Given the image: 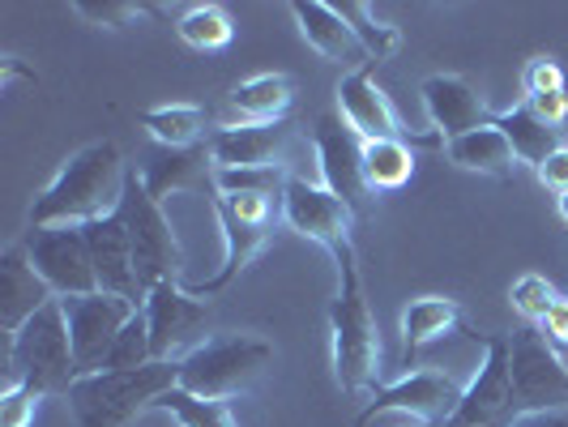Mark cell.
Segmentation results:
<instances>
[{"label":"cell","mask_w":568,"mask_h":427,"mask_svg":"<svg viewBox=\"0 0 568 427\" xmlns=\"http://www.w3.org/2000/svg\"><path fill=\"white\" fill-rule=\"evenodd\" d=\"M291 13H295L300 34L308 39V48H313V52H321V57L342 64V69H351V73L372 69V57L364 52V43L355 39L351 22L342 18L334 4H325V0H295V4H291Z\"/></svg>","instance_id":"ac0fdd59"},{"label":"cell","mask_w":568,"mask_h":427,"mask_svg":"<svg viewBox=\"0 0 568 427\" xmlns=\"http://www.w3.org/2000/svg\"><path fill=\"white\" fill-rule=\"evenodd\" d=\"M410 427H419V424H410Z\"/></svg>","instance_id":"b9f144b4"},{"label":"cell","mask_w":568,"mask_h":427,"mask_svg":"<svg viewBox=\"0 0 568 427\" xmlns=\"http://www.w3.org/2000/svg\"><path fill=\"white\" fill-rule=\"evenodd\" d=\"M145 321H150V346H154V359L163 364H180L184 355H193L205 329H210V304L184 291L180 283H159L145 295Z\"/></svg>","instance_id":"9c48e42d"},{"label":"cell","mask_w":568,"mask_h":427,"mask_svg":"<svg viewBox=\"0 0 568 427\" xmlns=\"http://www.w3.org/2000/svg\"><path fill=\"white\" fill-rule=\"evenodd\" d=\"M214 214H219V227H223V270L214 274V278H205L201 286H193V295H219V291H227L248 265H253L256 256L265 253V244L274 240V223H248V218H240V214H231L227 205H219L214 201Z\"/></svg>","instance_id":"44dd1931"},{"label":"cell","mask_w":568,"mask_h":427,"mask_svg":"<svg viewBox=\"0 0 568 427\" xmlns=\"http://www.w3.org/2000/svg\"><path fill=\"white\" fill-rule=\"evenodd\" d=\"M154 410H168L180 427H240V419L231 415V401L197 398V394H189L180 385L154 401Z\"/></svg>","instance_id":"f1b7e54d"},{"label":"cell","mask_w":568,"mask_h":427,"mask_svg":"<svg viewBox=\"0 0 568 427\" xmlns=\"http://www.w3.org/2000/svg\"><path fill=\"white\" fill-rule=\"evenodd\" d=\"M556 299H560V291L547 283L542 274H521L509 291V304L513 313L521 316L526 325H542V316L556 308Z\"/></svg>","instance_id":"d6a6232c"},{"label":"cell","mask_w":568,"mask_h":427,"mask_svg":"<svg viewBox=\"0 0 568 427\" xmlns=\"http://www.w3.org/2000/svg\"><path fill=\"white\" fill-rule=\"evenodd\" d=\"M124 184H129V167L115 142L82 145L60 175L30 201L27 227H85L99 218H112L124 201Z\"/></svg>","instance_id":"6da1fadb"},{"label":"cell","mask_w":568,"mask_h":427,"mask_svg":"<svg viewBox=\"0 0 568 427\" xmlns=\"http://www.w3.org/2000/svg\"><path fill=\"white\" fill-rule=\"evenodd\" d=\"M85 244H90L99 291L103 295H120V299H133V304H145L142 283H138V265H133V244H129V231L120 223V214L99 218V223H85Z\"/></svg>","instance_id":"9a60e30c"},{"label":"cell","mask_w":568,"mask_h":427,"mask_svg":"<svg viewBox=\"0 0 568 427\" xmlns=\"http://www.w3.org/2000/svg\"><path fill=\"white\" fill-rule=\"evenodd\" d=\"M470 338L484 342V368L462 389L454 419L445 427H509L521 415L509 372V334H470Z\"/></svg>","instance_id":"52a82bcc"},{"label":"cell","mask_w":568,"mask_h":427,"mask_svg":"<svg viewBox=\"0 0 568 427\" xmlns=\"http://www.w3.org/2000/svg\"><path fill=\"white\" fill-rule=\"evenodd\" d=\"M145 364H154V346H150V321H145V308H142V313L124 325V334L115 338L103 372H133V368H145Z\"/></svg>","instance_id":"1f68e13d"},{"label":"cell","mask_w":568,"mask_h":427,"mask_svg":"<svg viewBox=\"0 0 568 427\" xmlns=\"http://www.w3.org/2000/svg\"><path fill=\"white\" fill-rule=\"evenodd\" d=\"M313 145H316L321 175H325V189H329L355 218H364L372 205L368 175H364V138L342 120V112H325L316 120Z\"/></svg>","instance_id":"30bf717a"},{"label":"cell","mask_w":568,"mask_h":427,"mask_svg":"<svg viewBox=\"0 0 568 427\" xmlns=\"http://www.w3.org/2000/svg\"><path fill=\"white\" fill-rule=\"evenodd\" d=\"M445 150H449V159L462 171H479V175H491V180H509L513 167H517V154H513L509 138L500 133L496 120L475 129V133H466V138L445 142Z\"/></svg>","instance_id":"cb8c5ba5"},{"label":"cell","mask_w":568,"mask_h":427,"mask_svg":"<svg viewBox=\"0 0 568 427\" xmlns=\"http://www.w3.org/2000/svg\"><path fill=\"white\" fill-rule=\"evenodd\" d=\"M526 108L539 115L542 124L560 129V124L568 120V94H565V90H551V94H530V99H526Z\"/></svg>","instance_id":"8d00e7d4"},{"label":"cell","mask_w":568,"mask_h":427,"mask_svg":"<svg viewBox=\"0 0 568 427\" xmlns=\"http://www.w3.org/2000/svg\"><path fill=\"white\" fill-rule=\"evenodd\" d=\"M39 410V394H30L27 385H4L0 389V427H30Z\"/></svg>","instance_id":"e575fe53"},{"label":"cell","mask_w":568,"mask_h":427,"mask_svg":"<svg viewBox=\"0 0 568 427\" xmlns=\"http://www.w3.org/2000/svg\"><path fill=\"white\" fill-rule=\"evenodd\" d=\"M274 364V346L256 334H219L205 338L180 359V389L197 394V398L227 401L244 389H253L256 380Z\"/></svg>","instance_id":"5b68a950"},{"label":"cell","mask_w":568,"mask_h":427,"mask_svg":"<svg viewBox=\"0 0 568 427\" xmlns=\"http://www.w3.org/2000/svg\"><path fill=\"white\" fill-rule=\"evenodd\" d=\"M30 265L57 291V299H82L99 291L94 261L85 244V227H39L27 235Z\"/></svg>","instance_id":"4fadbf2b"},{"label":"cell","mask_w":568,"mask_h":427,"mask_svg":"<svg viewBox=\"0 0 568 427\" xmlns=\"http://www.w3.org/2000/svg\"><path fill=\"white\" fill-rule=\"evenodd\" d=\"M457 401H462V385H457L449 372L419 368V372H406L402 380L385 385V389H376L355 427H368L381 415H406V419H415L419 427H445L454 419Z\"/></svg>","instance_id":"ba28073f"},{"label":"cell","mask_w":568,"mask_h":427,"mask_svg":"<svg viewBox=\"0 0 568 427\" xmlns=\"http://www.w3.org/2000/svg\"><path fill=\"white\" fill-rule=\"evenodd\" d=\"M291 124H227L210 138V154L219 171H256L283 167Z\"/></svg>","instance_id":"2e32d148"},{"label":"cell","mask_w":568,"mask_h":427,"mask_svg":"<svg viewBox=\"0 0 568 427\" xmlns=\"http://www.w3.org/2000/svg\"><path fill=\"white\" fill-rule=\"evenodd\" d=\"M78 376L82 372H78V359H73L64 299H52L48 308H39L9 338V376H4V385H27L30 394L52 398V394H69Z\"/></svg>","instance_id":"277c9868"},{"label":"cell","mask_w":568,"mask_h":427,"mask_svg":"<svg viewBox=\"0 0 568 427\" xmlns=\"http://www.w3.org/2000/svg\"><path fill=\"white\" fill-rule=\"evenodd\" d=\"M175 34H180V43H189L197 52H219V48L231 43L235 27H231L227 9H219V4H193L189 13H180Z\"/></svg>","instance_id":"f546056e"},{"label":"cell","mask_w":568,"mask_h":427,"mask_svg":"<svg viewBox=\"0 0 568 427\" xmlns=\"http://www.w3.org/2000/svg\"><path fill=\"white\" fill-rule=\"evenodd\" d=\"M295 85L283 73H256L231 90V124H283Z\"/></svg>","instance_id":"603a6c76"},{"label":"cell","mask_w":568,"mask_h":427,"mask_svg":"<svg viewBox=\"0 0 568 427\" xmlns=\"http://www.w3.org/2000/svg\"><path fill=\"white\" fill-rule=\"evenodd\" d=\"M78 13H82L85 22H94V27L120 30V27H133L138 18H145V4H133V0H103V4L78 0Z\"/></svg>","instance_id":"836d02e7"},{"label":"cell","mask_w":568,"mask_h":427,"mask_svg":"<svg viewBox=\"0 0 568 427\" xmlns=\"http://www.w3.org/2000/svg\"><path fill=\"white\" fill-rule=\"evenodd\" d=\"M120 223L129 231V244H133V265H138V283H142V295H150L159 283H175L180 274V240H175V227L163 214V201H154L145 193L142 175L129 171V184H124V201H120Z\"/></svg>","instance_id":"8992f818"},{"label":"cell","mask_w":568,"mask_h":427,"mask_svg":"<svg viewBox=\"0 0 568 427\" xmlns=\"http://www.w3.org/2000/svg\"><path fill=\"white\" fill-rule=\"evenodd\" d=\"M142 124L163 150H193V145H201L210 112L197 108V103H163V108L142 112Z\"/></svg>","instance_id":"4316f807"},{"label":"cell","mask_w":568,"mask_h":427,"mask_svg":"<svg viewBox=\"0 0 568 427\" xmlns=\"http://www.w3.org/2000/svg\"><path fill=\"white\" fill-rule=\"evenodd\" d=\"M338 261V295L329 304V329H334V376L346 394H368L381 376V334L372 316L368 291L355 248L334 256Z\"/></svg>","instance_id":"7a4b0ae2"},{"label":"cell","mask_w":568,"mask_h":427,"mask_svg":"<svg viewBox=\"0 0 568 427\" xmlns=\"http://www.w3.org/2000/svg\"><path fill=\"white\" fill-rule=\"evenodd\" d=\"M338 13L351 22V30H355V39L364 43V52H368L376 64L389 57H398L402 48V30L389 27V22H381L376 13H372L368 4H359V0H346V4H338Z\"/></svg>","instance_id":"4dcf8cb0"},{"label":"cell","mask_w":568,"mask_h":427,"mask_svg":"<svg viewBox=\"0 0 568 427\" xmlns=\"http://www.w3.org/2000/svg\"><path fill=\"white\" fill-rule=\"evenodd\" d=\"M338 108L342 120L364 138V142H389L402 138V120L398 108L389 103V94L372 82V69L359 73H346L338 82Z\"/></svg>","instance_id":"ffe728a7"},{"label":"cell","mask_w":568,"mask_h":427,"mask_svg":"<svg viewBox=\"0 0 568 427\" xmlns=\"http://www.w3.org/2000/svg\"><path fill=\"white\" fill-rule=\"evenodd\" d=\"M145 193L154 201L171 197V193H193V189H214V154L210 145H193V150H163L154 154L142 171Z\"/></svg>","instance_id":"7402d4cb"},{"label":"cell","mask_w":568,"mask_h":427,"mask_svg":"<svg viewBox=\"0 0 568 427\" xmlns=\"http://www.w3.org/2000/svg\"><path fill=\"white\" fill-rule=\"evenodd\" d=\"M560 218H565V227H568V193H560Z\"/></svg>","instance_id":"60d3db41"},{"label":"cell","mask_w":568,"mask_h":427,"mask_svg":"<svg viewBox=\"0 0 568 427\" xmlns=\"http://www.w3.org/2000/svg\"><path fill=\"white\" fill-rule=\"evenodd\" d=\"M364 175H368L372 193H394L402 184H410V175H415V154H410L406 138L364 142Z\"/></svg>","instance_id":"83f0119b"},{"label":"cell","mask_w":568,"mask_h":427,"mask_svg":"<svg viewBox=\"0 0 568 427\" xmlns=\"http://www.w3.org/2000/svg\"><path fill=\"white\" fill-rule=\"evenodd\" d=\"M509 372L521 415L568 406V368L535 325H521L517 334H509Z\"/></svg>","instance_id":"8fae6325"},{"label":"cell","mask_w":568,"mask_h":427,"mask_svg":"<svg viewBox=\"0 0 568 427\" xmlns=\"http://www.w3.org/2000/svg\"><path fill=\"white\" fill-rule=\"evenodd\" d=\"M539 334L551 342V346H568V295H560V299H556V308L542 316Z\"/></svg>","instance_id":"74e56055"},{"label":"cell","mask_w":568,"mask_h":427,"mask_svg":"<svg viewBox=\"0 0 568 427\" xmlns=\"http://www.w3.org/2000/svg\"><path fill=\"white\" fill-rule=\"evenodd\" d=\"M175 385H180V364L154 359V364L133 372L78 376L64 398H69V410H73L78 427H124L129 419H138V410L154 406Z\"/></svg>","instance_id":"3957f363"},{"label":"cell","mask_w":568,"mask_h":427,"mask_svg":"<svg viewBox=\"0 0 568 427\" xmlns=\"http://www.w3.org/2000/svg\"><path fill=\"white\" fill-rule=\"evenodd\" d=\"M278 214H283V223L295 231V235H304V240L321 244L329 256L355 248V244H351L355 214H351L325 184H308V180H295V175H291Z\"/></svg>","instance_id":"5bb4252c"},{"label":"cell","mask_w":568,"mask_h":427,"mask_svg":"<svg viewBox=\"0 0 568 427\" xmlns=\"http://www.w3.org/2000/svg\"><path fill=\"white\" fill-rule=\"evenodd\" d=\"M539 180L547 184V189H556V193H568V145H560V150L542 163Z\"/></svg>","instance_id":"f35d334b"},{"label":"cell","mask_w":568,"mask_h":427,"mask_svg":"<svg viewBox=\"0 0 568 427\" xmlns=\"http://www.w3.org/2000/svg\"><path fill=\"white\" fill-rule=\"evenodd\" d=\"M57 299V291L39 278V270L30 265L27 244H9L0 253V329L13 338L39 308H48Z\"/></svg>","instance_id":"e0dca14e"},{"label":"cell","mask_w":568,"mask_h":427,"mask_svg":"<svg viewBox=\"0 0 568 427\" xmlns=\"http://www.w3.org/2000/svg\"><path fill=\"white\" fill-rule=\"evenodd\" d=\"M419 94H424L427 120L436 124V133H440L445 142L466 138V133H475V129L491 124V120H487L484 99H479V90L466 82V78L436 73V78H427V82L419 85Z\"/></svg>","instance_id":"d6986e66"},{"label":"cell","mask_w":568,"mask_h":427,"mask_svg":"<svg viewBox=\"0 0 568 427\" xmlns=\"http://www.w3.org/2000/svg\"><path fill=\"white\" fill-rule=\"evenodd\" d=\"M142 313V304L133 299H120V295H82V299H64V316H69V338H73V359L78 372L108 368V355H112L115 338L124 334V325Z\"/></svg>","instance_id":"7c38bea8"},{"label":"cell","mask_w":568,"mask_h":427,"mask_svg":"<svg viewBox=\"0 0 568 427\" xmlns=\"http://www.w3.org/2000/svg\"><path fill=\"white\" fill-rule=\"evenodd\" d=\"M509 427H568V406H560V410H526Z\"/></svg>","instance_id":"ab89813d"},{"label":"cell","mask_w":568,"mask_h":427,"mask_svg":"<svg viewBox=\"0 0 568 427\" xmlns=\"http://www.w3.org/2000/svg\"><path fill=\"white\" fill-rule=\"evenodd\" d=\"M500 124V133L509 138L513 154H517V163H530V167L539 171L556 150H560V129H551V124H542L539 115L530 112L526 103L521 108H509V112L496 120Z\"/></svg>","instance_id":"484cf974"},{"label":"cell","mask_w":568,"mask_h":427,"mask_svg":"<svg viewBox=\"0 0 568 427\" xmlns=\"http://www.w3.org/2000/svg\"><path fill=\"white\" fill-rule=\"evenodd\" d=\"M457 321H462V308H457L454 299H445V295H419V299H410L406 313H402V350H406V359L415 350H424L427 342L445 338Z\"/></svg>","instance_id":"d4e9b609"},{"label":"cell","mask_w":568,"mask_h":427,"mask_svg":"<svg viewBox=\"0 0 568 427\" xmlns=\"http://www.w3.org/2000/svg\"><path fill=\"white\" fill-rule=\"evenodd\" d=\"M521 85H526V99L530 94H551V90H565V69L551 57H535L521 73Z\"/></svg>","instance_id":"d590c367"}]
</instances>
